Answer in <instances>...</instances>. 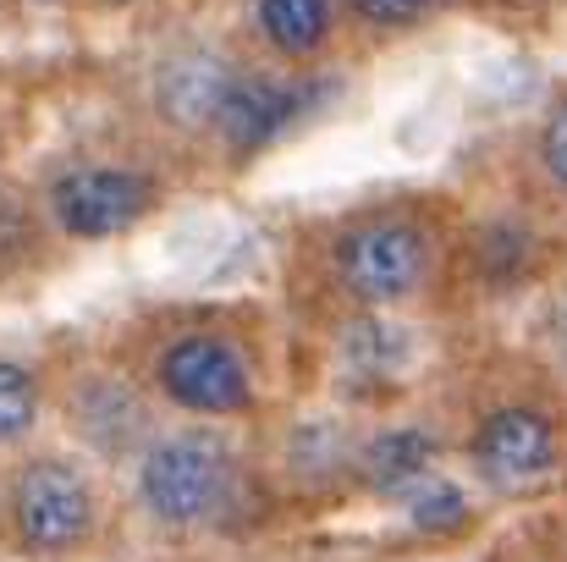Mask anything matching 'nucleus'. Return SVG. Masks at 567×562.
Returning a JSON list of instances; mask_svg holds the SVG:
<instances>
[{
	"label": "nucleus",
	"mask_w": 567,
	"mask_h": 562,
	"mask_svg": "<svg viewBox=\"0 0 567 562\" xmlns=\"http://www.w3.org/2000/svg\"><path fill=\"white\" fill-rule=\"evenodd\" d=\"M237 497V458L215 430H166L138 452V502L166 530L215 524Z\"/></svg>",
	"instance_id": "1"
},
{
	"label": "nucleus",
	"mask_w": 567,
	"mask_h": 562,
	"mask_svg": "<svg viewBox=\"0 0 567 562\" xmlns=\"http://www.w3.org/2000/svg\"><path fill=\"white\" fill-rule=\"evenodd\" d=\"M430 259H435L430 226L402 210H370L348 221L331 243V276L364 309H391L413 298L430 276Z\"/></svg>",
	"instance_id": "2"
},
{
	"label": "nucleus",
	"mask_w": 567,
	"mask_h": 562,
	"mask_svg": "<svg viewBox=\"0 0 567 562\" xmlns=\"http://www.w3.org/2000/svg\"><path fill=\"white\" fill-rule=\"evenodd\" d=\"M44 210H50V221H55L61 237L105 243V237L133 232L155 210V183L138 166L78 161V166H61L44 183Z\"/></svg>",
	"instance_id": "3"
},
{
	"label": "nucleus",
	"mask_w": 567,
	"mask_h": 562,
	"mask_svg": "<svg viewBox=\"0 0 567 562\" xmlns=\"http://www.w3.org/2000/svg\"><path fill=\"white\" fill-rule=\"evenodd\" d=\"M11 530L28 552H78L94 535V486L72 458H28L11 480Z\"/></svg>",
	"instance_id": "4"
},
{
	"label": "nucleus",
	"mask_w": 567,
	"mask_h": 562,
	"mask_svg": "<svg viewBox=\"0 0 567 562\" xmlns=\"http://www.w3.org/2000/svg\"><path fill=\"white\" fill-rule=\"evenodd\" d=\"M155 386L172 408L231 419L254 402V370L248 354L220 331H183L155 354Z\"/></svg>",
	"instance_id": "5"
},
{
	"label": "nucleus",
	"mask_w": 567,
	"mask_h": 562,
	"mask_svg": "<svg viewBox=\"0 0 567 562\" xmlns=\"http://www.w3.org/2000/svg\"><path fill=\"white\" fill-rule=\"evenodd\" d=\"M468 463L485 486L496 491H529L557 469V425L535 402H496L474 436H468Z\"/></svg>",
	"instance_id": "6"
},
{
	"label": "nucleus",
	"mask_w": 567,
	"mask_h": 562,
	"mask_svg": "<svg viewBox=\"0 0 567 562\" xmlns=\"http://www.w3.org/2000/svg\"><path fill=\"white\" fill-rule=\"evenodd\" d=\"M243 67L215 44H183L155 67V111L183 133H215L226 94L237 89Z\"/></svg>",
	"instance_id": "7"
},
{
	"label": "nucleus",
	"mask_w": 567,
	"mask_h": 562,
	"mask_svg": "<svg viewBox=\"0 0 567 562\" xmlns=\"http://www.w3.org/2000/svg\"><path fill=\"white\" fill-rule=\"evenodd\" d=\"M309 105V83H292V78H276V72H243L237 89L226 94L220 116H215V139L226 155H259L270 150Z\"/></svg>",
	"instance_id": "8"
},
{
	"label": "nucleus",
	"mask_w": 567,
	"mask_h": 562,
	"mask_svg": "<svg viewBox=\"0 0 567 562\" xmlns=\"http://www.w3.org/2000/svg\"><path fill=\"white\" fill-rule=\"evenodd\" d=\"M72 425L89 447L122 458V452H144L155 436H150V408L133 386L111 380V375H94L72 391Z\"/></svg>",
	"instance_id": "9"
},
{
	"label": "nucleus",
	"mask_w": 567,
	"mask_h": 562,
	"mask_svg": "<svg viewBox=\"0 0 567 562\" xmlns=\"http://www.w3.org/2000/svg\"><path fill=\"white\" fill-rule=\"evenodd\" d=\"M430 458H435V436L419 425H391L370 441H359V463L353 474L380 491V497H408L419 480H430Z\"/></svg>",
	"instance_id": "10"
},
{
	"label": "nucleus",
	"mask_w": 567,
	"mask_h": 562,
	"mask_svg": "<svg viewBox=\"0 0 567 562\" xmlns=\"http://www.w3.org/2000/svg\"><path fill=\"white\" fill-rule=\"evenodd\" d=\"M254 22H259V33H265V44L276 55L303 61V55H315L331 39L337 6L331 0H259L254 6Z\"/></svg>",
	"instance_id": "11"
},
{
	"label": "nucleus",
	"mask_w": 567,
	"mask_h": 562,
	"mask_svg": "<svg viewBox=\"0 0 567 562\" xmlns=\"http://www.w3.org/2000/svg\"><path fill=\"white\" fill-rule=\"evenodd\" d=\"M408 365V331L396 320H380L364 315L342 331V370L348 380H364V386H385L391 375Z\"/></svg>",
	"instance_id": "12"
},
{
	"label": "nucleus",
	"mask_w": 567,
	"mask_h": 562,
	"mask_svg": "<svg viewBox=\"0 0 567 562\" xmlns=\"http://www.w3.org/2000/svg\"><path fill=\"white\" fill-rule=\"evenodd\" d=\"M287 458H292V469H298L303 480H331V474H342V469L359 463V447H353V436H342L337 425H303V430L292 436Z\"/></svg>",
	"instance_id": "13"
},
{
	"label": "nucleus",
	"mask_w": 567,
	"mask_h": 562,
	"mask_svg": "<svg viewBox=\"0 0 567 562\" xmlns=\"http://www.w3.org/2000/svg\"><path fill=\"white\" fill-rule=\"evenodd\" d=\"M39 425V380L17 359H0V447L22 441Z\"/></svg>",
	"instance_id": "14"
},
{
	"label": "nucleus",
	"mask_w": 567,
	"mask_h": 562,
	"mask_svg": "<svg viewBox=\"0 0 567 562\" xmlns=\"http://www.w3.org/2000/svg\"><path fill=\"white\" fill-rule=\"evenodd\" d=\"M402 508H408V519H413L419 530H452V524H463V519H468L463 491H457V486H446V480H419V486L402 497Z\"/></svg>",
	"instance_id": "15"
},
{
	"label": "nucleus",
	"mask_w": 567,
	"mask_h": 562,
	"mask_svg": "<svg viewBox=\"0 0 567 562\" xmlns=\"http://www.w3.org/2000/svg\"><path fill=\"white\" fill-rule=\"evenodd\" d=\"M529 248H535V237L529 232H518V226H496V232H485V270H491V282L496 287H513V282H524V270H529Z\"/></svg>",
	"instance_id": "16"
},
{
	"label": "nucleus",
	"mask_w": 567,
	"mask_h": 562,
	"mask_svg": "<svg viewBox=\"0 0 567 562\" xmlns=\"http://www.w3.org/2000/svg\"><path fill=\"white\" fill-rule=\"evenodd\" d=\"M535 155H540V172L551 177V187H557V193H567V94L551 105V116L540 122Z\"/></svg>",
	"instance_id": "17"
},
{
	"label": "nucleus",
	"mask_w": 567,
	"mask_h": 562,
	"mask_svg": "<svg viewBox=\"0 0 567 562\" xmlns=\"http://www.w3.org/2000/svg\"><path fill=\"white\" fill-rule=\"evenodd\" d=\"M348 11L370 28H385V33H402V28H419L435 6L430 0H348Z\"/></svg>",
	"instance_id": "18"
},
{
	"label": "nucleus",
	"mask_w": 567,
	"mask_h": 562,
	"mask_svg": "<svg viewBox=\"0 0 567 562\" xmlns=\"http://www.w3.org/2000/svg\"><path fill=\"white\" fill-rule=\"evenodd\" d=\"M17 237H22V215H17V204L6 198V187H0V259L17 254Z\"/></svg>",
	"instance_id": "19"
},
{
	"label": "nucleus",
	"mask_w": 567,
	"mask_h": 562,
	"mask_svg": "<svg viewBox=\"0 0 567 562\" xmlns=\"http://www.w3.org/2000/svg\"><path fill=\"white\" fill-rule=\"evenodd\" d=\"M551 343H557V359H563V370H567V298L557 304V320H551Z\"/></svg>",
	"instance_id": "20"
},
{
	"label": "nucleus",
	"mask_w": 567,
	"mask_h": 562,
	"mask_svg": "<svg viewBox=\"0 0 567 562\" xmlns=\"http://www.w3.org/2000/svg\"><path fill=\"white\" fill-rule=\"evenodd\" d=\"M502 6H513V11H535V6H546V0H502Z\"/></svg>",
	"instance_id": "21"
},
{
	"label": "nucleus",
	"mask_w": 567,
	"mask_h": 562,
	"mask_svg": "<svg viewBox=\"0 0 567 562\" xmlns=\"http://www.w3.org/2000/svg\"><path fill=\"white\" fill-rule=\"evenodd\" d=\"M430 6H446V0H430Z\"/></svg>",
	"instance_id": "22"
}]
</instances>
